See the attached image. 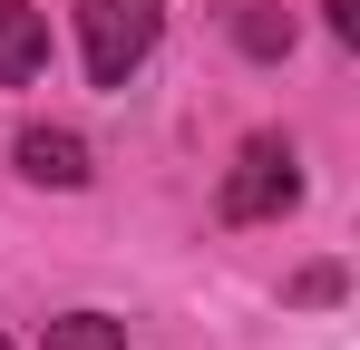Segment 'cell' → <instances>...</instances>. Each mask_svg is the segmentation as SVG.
Returning <instances> with one entry per match:
<instances>
[{"label":"cell","instance_id":"1","mask_svg":"<svg viewBox=\"0 0 360 350\" xmlns=\"http://www.w3.org/2000/svg\"><path fill=\"white\" fill-rule=\"evenodd\" d=\"M166 30V0H78V49H88V78L98 88H127L146 49Z\"/></svg>","mask_w":360,"mask_h":350},{"label":"cell","instance_id":"3","mask_svg":"<svg viewBox=\"0 0 360 350\" xmlns=\"http://www.w3.org/2000/svg\"><path fill=\"white\" fill-rule=\"evenodd\" d=\"M20 175L78 195V185H88V136H68V127H30V136H20Z\"/></svg>","mask_w":360,"mask_h":350},{"label":"cell","instance_id":"2","mask_svg":"<svg viewBox=\"0 0 360 350\" xmlns=\"http://www.w3.org/2000/svg\"><path fill=\"white\" fill-rule=\"evenodd\" d=\"M302 205V156L283 136H243L234 175H224V224H283Z\"/></svg>","mask_w":360,"mask_h":350},{"label":"cell","instance_id":"6","mask_svg":"<svg viewBox=\"0 0 360 350\" xmlns=\"http://www.w3.org/2000/svg\"><path fill=\"white\" fill-rule=\"evenodd\" d=\"M39 350H127V331L108 321V311H68V321H49Z\"/></svg>","mask_w":360,"mask_h":350},{"label":"cell","instance_id":"4","mask_svg":"<svg viewBox=\"0 0 360 350\" xmlns=\"http://www.w3.org/2000/svg\"><path fill=\"white\" fill-rule=\"evenodd\" d=\"M39 58H49L39 10H30V0H0V88H30V78H39Z\"/></svg>","mask_w":360,"mask_h":350},{"label":"cell","instance_id":"7","mask_svg":"<svg viewBox=\"0 0 360 350\" xmlns=\"http://www.w3.org/2000/svg\"><path fill=\"white\" fill-rule=\"evenodd\" d=\"M331 30H341V39H360V0H331Z\"/></svg>","mask_w":360,"mask_h":350},{"label":"cell","instance_id":"5","mask_svg":"<svg viewBox=\"0 0 360 350\" xmlns=\"http://www.w3.org/2000/svg\"><path fill=\"white\" fill-rule=\"evenodd\" d=\"M234 39L253 58H283V49H292V10H283V0H243V10H234Z\"/></svg>","mask_w":360,"mask_h":350}]
</instances>
